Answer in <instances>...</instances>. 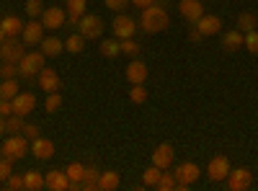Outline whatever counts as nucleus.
<instances>
[{"label":"nucleus","mask_w":258,"mask_h":191,"mask_svg":"<svg viewBox=\"0 0 258 191\" xmlns=\"http://www.w3.org/2000/svg\"><path fill=\"white\" fill-rule=\"evenodd\" d=\"M170 26V16L165 11V6L160 3H153V6H147L142 8V16H140V29L145 34H160L163 29Z\"/></svg>","instance_id":"obj_1"},{"label":"nucleus","mask_w":258,"mask_h":191,"mask_svg":"<svg viewBox=\"0 0 258 191\" xmlns=\"http://www.w3.org/2000/svg\"><path fill=\"white\" fill-rule=\"evenodd\" d=\"M0 147H3V158H8L11 163L24 160L26 153H31L29 137H24V135H11V137H6V142L0 145Z\"/></svg>","instance_id":"obj_2"},{"label":"nucleus","mask_w":258,"mask_h":191,"mask_svg":"<svg viewBox=\"0 0 258 191\" xmlns=\"http://www.w3.org/2000/svg\"><path fill=\"white\" fill-rule=\"evenodd\" d=\"M44 52H26L24 57L18 59V70L24 78H31V75H39V70L44 68Z\"/></svg>","instance_id":"obj_3"},{"label":"nucleus","mask_w":258,"mask_h":191,"mask_svg":"<svg viewBox=\"0 0 258 191\" xmlns=\"http://www.w3.org/2000/svg\"><path fill=\"white\" fill-rule=\"evenodd\" d=\"M78 29H80L78 34H83V39H98V36L103 34V18L88 13V16H83V18H80Z\"/></svg>","instance_id":"obj_4"},{"label":"nucleus","mask_w":258,"mask_h":191,"mask_svg":"<svg viewBox=\"0 0 258 191\" xmlns=\"http://www.w3.org/2000/svg\"><path fill=\"white\" fill-rule=\"evenodd\" d=\"M230 160L225 158V155H214L212 160H209V165H207V176H209V181H214V183H220V181H225L227 176H230Z\"/></svg>","instance_id":"obj_5"},{"label":"nucleus","mask_w":258,"mask_h":191,"mask_svg":"<svg viewBox=\"0 0 258 191\" xmlns=\"http://www.w3.org/2000/svg\"><path fill=\"white\" fill-rule=\"evenodd\" d=\"M111 31H114L116 39H132L135 31H137V24H135V18H132V16L119 13V16L111 21Z\"/></svg>","instance_id":"obj_6"},{"label":"nucleus","mask_w":258,"mask_h":191,"mask_svg":"<svg viewBox=\"0 0 258 191\" xmlns=\"http://www.w3.org/2000/svg\"><path fill=\"white\" fill-rule=\"evenodd\" d=\"M199 173H202V171H199V165H197V163H181V165L176 168V173H173V176H176V181H178V188L186 191V188H191L194 181L199 178Z\"/></svg>","instance_id":"obj_7"},{"label":"nucleus","mask_w":258,"mask_h":191,"mask_svg":"<svg viewBox=\"0 0 258 191\" xmlns=\"http://www.w3.org/2000/svg\"><path fill=\"white\" fill-rule=\"evenodd\" d=\"M225 181H227L230 191H245L253 186V173L248 168H235V171H230V176Z\"/></svg>","instance_id":"obj_8"},{"label":"nucleus","mask_w":258,"mask_h":191,"mask_svg":"<svg viewBox=\"0 0 258 191\" xmlns=\"http://www.w3.org/2000/svg\"><path fill=\"white\" fill-rule=\"evenodd\" d=\"M11 103H13V114H18V116H24V119H26V116L36 109V96L29 93V91H26V93H24V91H18V96H16Z\"/></svg>","instance_id":"obj_9"},{"label":"nucleus","mask_w":258,"mask_h":191,"mask_svg":"<svg viewBox=\"0 0 258 191\" xmlns=\"http://www.w3.org/2000/svg\"><path fill=\"white\" fill-rule=\"evenodd\" d=\"M64 21H68V11L57 8V6L44 8V13H41V24H44V29H52V31H54V29H62Z\"/></svg>","instance_id":"obj_10"},{"label":"nucleus","mask_w":258,"mask_h":191,"mask_svg":"<svg viewBox=\"0 0 258 191\" xmlns=\"http://www.w3.org/2000/svg\"><path fill=\"white\" fill-rule=\"evenodd\" d=\"M0 52H3L6 62H16V65H18V59L26 54V44H24V41H18V39H6L3 44H0Z\"/></svg>","instance_id":"obj_11"},{"label":"nucleus","mask_w":258,"mask_h":191,"mask_svg":"<svg viewBox=\"0 0 258 191\" xmlns=\"http://www.w3.org/2000/svg\"><path fill=\"white\" fill-rule=\"evenodd\" d=\"M26 47H34V44H41V39H44V24L41 21H29L24 24V34H21Z\"/></svg>","instance_id":"obj_12"},{"label":"nucleus","mask_w":258,"mask_h":191,"mask_svg":"<svg viewBox=\"0 0 258 191\" xmlns=\"http://www.w3.org/2000/svg\"><path fill=\"white\" fill-rule=\"evenodd\" d=\"M36 80H39V88L47 91V93L59 91V83H62L59 75H57V70H52V68H41L39 75H36Z\"/></svg>","instance_id":"obj_13"},{"label":"nucleus","mask_w":258,"mask_h":191,"mask_svg":"<svg viewBox=\"0 0 258 191\" xmlns=\"http://www.w3.org/2000/svg\"><path fill=\"white\" fill-rule=\"evenodd\" d=\"M194 29H197L202 36H214V34H220L222 31V21L217 18V16H202L197 24H194Z\"/></svg>","instance_id":"obj_14"},{"label":"nucleus","mask_w":258,"mask_h":191,"mask_svg":"<svg viewBox=\"0 0 258 191\" xmlns=\"http://www.w3.org/2000/svg\"><path fill=\"white\" fill-rule=\"evenodd\" d=\"M173 158H176V153H173V147H170L168 142L158 145L155 150H153V165L163 168V171H168V168H170V163H173Z\"/></svg>","instance_id":"obj_15"},{"label":"nucleus","mask_w":258,"mask_h":191,"mask_svg":"<svg viewBox=\"0 0 258 191\" xmlns=\"http://www.w3.org/2000/svg\"><path fill=\"white\" fill-rule=\"evenodd\" d=\"M178 11H181V16L186 21H191V24H197V21L204 16V6L199 3V0H181Z\"/></svg>","instance_id":"obj_16"},{"label":"nucleus","mask_w":258,"mask_h":191,"mask_svg":"<svg viewBox=\"0 0 258 191\" xmlns=\"http://www.w3.org/2000/svg\"><path fill=\"white\" fill-rule=\"evenodd\" d=\"M31 153H34L39 160H49V158L54 155V142L39 135L36 140H31Z\"/></svg>","instance_id":"obj_17"},{"label":"nucleus","mask_w":258,"mask_h":191,"mask_svg":"<svg viewBox=\"0 0 258 191\" xmlns=\"http://www.w3.org/2000/svg\"><path fill=\"white\" fill-rule=\"evenodd\" d=\"M147 73L150 70H147V65L142 59H132V62H129V68H126V80L132 83V86H135V83H145Z\"/></svg>","instance_id":"obj_18"},{"label":"nucleus","mask_w":258,"mask_h":191,"mask_svg":"<svg viewBox=\"0 0 258 191\" xmlns=\"http://www.w3.org/2000/svg\"><path fill=\"white\" fill-rule=\"evenodd\" d=\"M0 29L6 31L8 39H16V36L24 34V21H21L18 16H6L3 21H0Z\"/></svg>","instance_id":"obj_19"},{"label":"nucleus","mask_w":258,"mask_h":191,"mask_svg":"<svg viewBox=\"0 0 258 191\" xmlns=\"http://www.w3.org/2000/svg\"><path fill=\"white\" fill-rule=\"evenodd\" d=\"M44 178H47V188H52V191H68L70 188V178L64 171H49Z\"/></svg>","instance_id":"obj_20"},{"label":"nucleus","mask_w":258,"mask_h":191,"mask_svg":"<svg viewBox=\"0 0 258 191\" xmlns=\"http://www.w3.org/2000/svg\"><path fill=\"white\" fill-rule=\"evenodd\" d=\"M85 6H88V0H68V21L73 26H78L85 16Z\"/></svg>","instance_id":"obj_21"},{"label":"nucleus","mask_w":258,"mask_h":191,"mask_svg":"<svg viewBox=\"0 0 258 191\" xmlns=\"http://www.w3.org/2000/svg\"><path fill=\"white\" fill-rule=\"evenodd\" d=\"M39 47H41V52H44V57H57L64 49V41L57 39V36H47V39H41Z\"/></svg>","instance_id":"obj_22"},{"label":"nucleus","mask_w":258,"mask_h":191,"mask_svg":"<svg viewBox=\"0 0 258 191\" xmlns=\"http://www.w3.org/2000/svg\"><path fill=\"white\" fill-rule=\"evenodd\" d=\"M243 41H245V34L243 31H227V34H222V47L227 49V52H235V49H240L243 47Z\"/></svg>","instance_id":"obj_23"},{"label":"nucleus","mask_w":258,"mask_h":191,"mask_svg":"<svg viewBox=\"0 0 258 191\" xmlns=\"http://www.w3.org/2000/svg\"><path fill=\"white\" fill-rule=\"evenodd\" d=\"M44 186H47L44 173H39V171H26V173H24V188H29V191H41Z\"/></svg>","instance_id":"obj_24"},{"label":"nucleus","mask_w":258,"mask_h":191,"mask_svg":"<svg viewBox=\"0 0 258 191\" xmlns=\"http://www.w3.org/2000/svg\"><path fill=\"white\" fill-rule=\"evenodd\" d=\"M119 183H121V178H119V173H114V171H103V173L98 176V188H101V191H114V188H119Z\"/></svg>","instance_id":"obj_25"},{"label":"nucleus","mask_w":258,"mask_h":191,"mask_svg":"<svg viewBox=\"0 0 258 191\" xmlns=\"http://www.w3.org/2000/svg\"><path fill=\"white\" fill-rule=\"evenodd\" d=\"M64 173H68V178H70V188H80V181L85 176V165L83 163H70Z\"/></svg>","instance_id":"obj_26"},{"label":"nucleus","mask_w":258,"mask_h":191,"mask_svg":"<svg viewBox=\"0 0 258 191\" xmlns=\"http://www.w3.org/2000/svg\"><path fill=\"white\" fill-rule=\"evenodd\" d=\"M18 80L16 78H6L3 83H0V98H8V101H13L16 96H18Z\"/></svg>","instance_id":"obj_27"},{"label":"nucleus","mask_w":258,"mask_h":191,"mask_svg":"<svg viewBox=\"0 0 258 191\" xmlns=\"http://www.w3.org/2000/svg\"><path fill=\"white\" fill-rule=\"evenodd\" d=\"M98 171L96 168H85V176H83V181H80V188L83 191H93V188H98Z\"/></svg>","instance_id":"obj_28"},{"label":"nucleus","mask_w":258,"mask_h":191,"mask_svg":"<svg viewBox=\"0 0 258 191\" xmlns=\"http://www.w3.org/2000/svg\"><path fill=\"white\" fill-rule=\"evenodd\" d=\"M83 47H85V39H83V34H70L68 39H64V49H68L70 54L83 52Z\"/></svg>","instance_id":"obj_29"},{"label":"nucleus","mask_w":258,"mask_h":191,"mask_svg":"<svg viewBox=\"0 0 258 191\" xmlns=\"http://www.w3.org/2000/svg\"><path fill=\"white\" fill-rule=\"evenodd\" d=\"M255 26H258V18H255V13H240V18H238V31L248 34V31H253Z\"/></svg>","instance_id":"obj_30"},{"label":"nucleus","mask_w":258,"mask_h":191,"mask_svg":"<svg viewBox=\"0 0 258 191\" xmlns=\"http://www.w3.org/2000/svg\"><path fill=\"white\" fill-rule=\"evenodd\" d=\"M155 188H160V191H173V188H178V181H176L173 173H160Z\"/></svg>","instance_id":"obj_31"},{"label":"nucleus","mask_w":258,"mask_h":191,"mask_svg":"<svg viewBox=\"0 0 258 191\" xmlns=\"http://www.w3.org/2000/svg\"><path fill=\"white\" fill-rule=\"evenodd\" d=\"M101 54L103 57H116V54H121V44L114 39H106V41H101Z\"/></svg>","instance_id":"obj_32"},{"label":"nucleus","mask_w":258,"mask_h":191,"mask_svg":"<svg viewBox=\"0 0 258 191\" xmlns=\"http://www.w3.org/2000/svg\"><path fill=\"white\" fill-rule=\"evenodd\" d=\"M129 101L132 103H145L147 101V88L142 86V83H135V86L129 88Z\"/></svg>","instance_id":"obj_33"},{"label":"nucleus","mask_w":258,"mask_h":191,"mask_svg":"<svg viewBox=\"0 0 258 191\" xmlns=\"http://www.w3.org/2000/svg\"><path fill=\"white\" fill-rule=\"evenodd\" d=\"M160 173H163V168L150 165L147 171L142 173V183H145V186H155V183H158V178H160Z\"/></svg>","instance_id":"obj_34"},{"label":"nucleus","mask_w":258,"mask_h":191,"mask_svg":"<svg viewBox=\"0 0 258 191\" xmlns=\"http://www.w3.org/2000/svg\"><path fill=\"white\" fill-rule=\"evenodd\" d=\"M119 44H121V54H126V57H137V54H140V49H142L135 39H121Z\"/></svg>","instance_id":"obj_35"},{"label":"nucleus","mask_w":258,"mask_h":191,"mask_svg":"<svg viewBox=\"0 0 258 191\" xmlns=\"http://www.w3.org/2000/svg\"><path fill=\"white\" fill-rule=\"evenodd\" d=\"M24 116H18V114H11L8 119H6V126H8V132H13V135H18V132H24Z\"/></svg>","instance_id":"obj_36"},{"label":"nucleus","mask_w":258,"mask_h":191,"mask_svg":"<svg viewBox=\"0 0 258 191\" xmlns=\"http://www.w3.org/2000/svg\"><path fill=\"white\" fill-rule=\"evenodd\" d=\"M59 106H62V96L54 91V93H47V101H44V109H47V114H54V111H59Z\"/></svg>","instance_id":"obj_37"},{"label":"nucleus","mask_w":258,"mask_h":191,"mask_svg":"<svg viewBox=\"0 0 258 191\" xmlns=\"http://www.w3.org/2000/svg\"><path fill=\"white\" fill-rule=\"evenodd\" d=\"M243 47H245V49H248L250 54H258V31H255V29L245 34V41H243Z\"/></svg>","instance_id":"obj_38"},{"label":"nucleus","mask_w":258,"mask_h":191,"mask_svg":"<svg viewBox=\"0 0 258 191\" xmlns=\"http://www.w3.org/2000/svg\"><path fill=\"white\" fill-rule=\"evenodd\" d=\"M16 75H21V70H18V65L16 62H3V65H0V78H16Z\"/></svg>","instance_id":"obj_39"},{"label":"nucleus","mask_w":258,"mask_h":191,"mask_svg":"<svg viewBox=\"0 0 258 191\" xmlns=\"http://www.w3.org/2000/svg\"><path fill=\"white\" fill-rule=\"evenodd\" d=\"M26 13L31 18H39L41 13H44V3H41V0H26Z\"/></svg>","instance_id":"obj_40"},{"label":"nucleus","mask_w":258,"mask_h":191,"mask_svg":"<svg viewBox=\"0 0 258 191\" xmlns=\"http://www.w3.org/2000/svg\"><path fill=\"white\" fill-rule=\"evenodd\" d=\"M6 186H8L11 191H18V188H24V176H13V173H11V176L6 178Z\"/></svg>","instance_id":"obj_41"},{"label":"nucleus","mask_w":258,"mask_h":191,"mask_svg":"<svg viewBox=\"0 0 258 191\" xmlns=\"http://www.w3.org/2000/svg\"><path fill=\"white\" fill-rule=\"evenodd\" d=\"M13 173V168H11V160L8 158H0V181L6 183V178Z\"/></svg>","instance_id":"obj_42"},{"label":"nucleus","mask_w":258,"mask_h":191,"mask_svg":"<svg viewBox=\"0 0 258 191\" xmlns=\"http://www.w3.org/2000/svg\"><path fill=\"white\" fill-rule=\"evenodd\" d=\"M103 3H106V8H109V11H116V13H121V11L129 6V0H103Z\"/></svg>","instance_id":"obj_43"},{"label":"nucleus","mask_w":258,"mask_h":191,"mask_svg":"<svg viewBox=\"0 0 258 191\" xmlns=\"http://www.w3.org/2000/svg\"><path fill=\"white\" fill-rule=\"evenodd\" d=\"M11 114H13V103H11L8 98H0V116H6V119H8Z\"/></svg>","instance_id":"obj_44"},{"label":"nucleus","mask_w":258,"mask_h":191,"mask_svg":"<svg viewBox=\"0 0 258 191\" xmlns=\"http://www.w3.org/2000/svg\"><path fill=\"white\" fill-rule=\"evenodd\" d=\"M24 137L36 140V137H39V126H36V124H24Z\"/></svg>","instance_id":"obj_45"},{"label":"nucleus","mask_w":258,"mask_h":191,"mask_svg":"<svg viewBox=\"0 0 258 191\" xmlns=\"http://www.w3.org/2000/svg\"><path fill=\"white\" fill-rule=\"evenodd\" d=\"M132 6H137V8H147V6H153L155 0H129Z\"/></svg>","instance_id":"obj_46"},{"label":"nucleus","mask_w":258,"mask_h":191,"mask_svg":"<svg viewBox=\"0 0 258 191\" xmlns=\"http://www.w3.org/2000/svg\"><path fill=\"white\" fill-rule=\"evenodd\" d=\"M188 39H191V41H202L204 36H202V34L197 31V29H191V31H188Z\"/></svg>","instance_id":"obj_47"},{"label":"nucleus","mask_w":258,"mask_h":191,"mask_svg":"<svg viewBox=\"0 0 258 191\" xmlns=\"http://www.w3.org/2000/svg\"><path fill=\"white\" fill-rule=\"evenodd\" d=\"M8 132V126H6V116H0V137H3Z\"/></svg>","instance_id":"obj_48"},{"label":"nucleus","mask_w":258,"mask_h":191,"mask_svg":"<svg viewBox=\"0 0 258 191\" xmlns=\"http://www.w3.org/2000/svg\"><path fill=\"white\" fill-rule=\"evenodd\" d=\"M6 39H8V36H6V31H3V29H0V44H3V41H6Z\"/></svg>","instance_id":"obj_49"},{"label":"nucleus","mask_w":258,"mask_h":191,"mask_svg":"<svg viewBox=\"0 0 258 191\" xmlns=\"http://www.w3.org/2000/svg\"><path fill=\"white\" fill-rule=\"evenodd\" d=\"M155 3H160V6H165V3H168V0H155Z\"/></svg>","instance_id":"obj_50"},{"label":"nucleus","mask_w":258,"mask_h":191,"mask_svg":"<svg viewBox=\"0 0 258 191\" xmlns=\"http://www.w3.org/2000/svg\"><path fill=\"white\" fill-rule=\"evenodd\" d=\"M0 158H3V147H0Z\"/></svg>","instance_id":"obj_51"},{"label":"nucleus","mask_w":258,"mask_h":191,"mask_svg":"<svg viewBox=\"0 0 258 191\" xmlns=\"http://www.w3.org/2000/svg\"><path fill=\"white\" fill-rule=\"evenodd\" d=\"M0 59H3V52H0Z\"/></svg>","instance_id":"obj_52"},{"label":"nucleus","mask_w":258,"mask_h":191,"mask_svg":"<svg viewBox=\"0 0 258 191\" xmlns=\"http://www.w3.org/2000/svg\"><path fill=\"white\" fill-rule=\"evenodd\" d=\"M0 21H3V18H0Z\"/></svg>","instance_id":"obj_53"}]
</instances>
